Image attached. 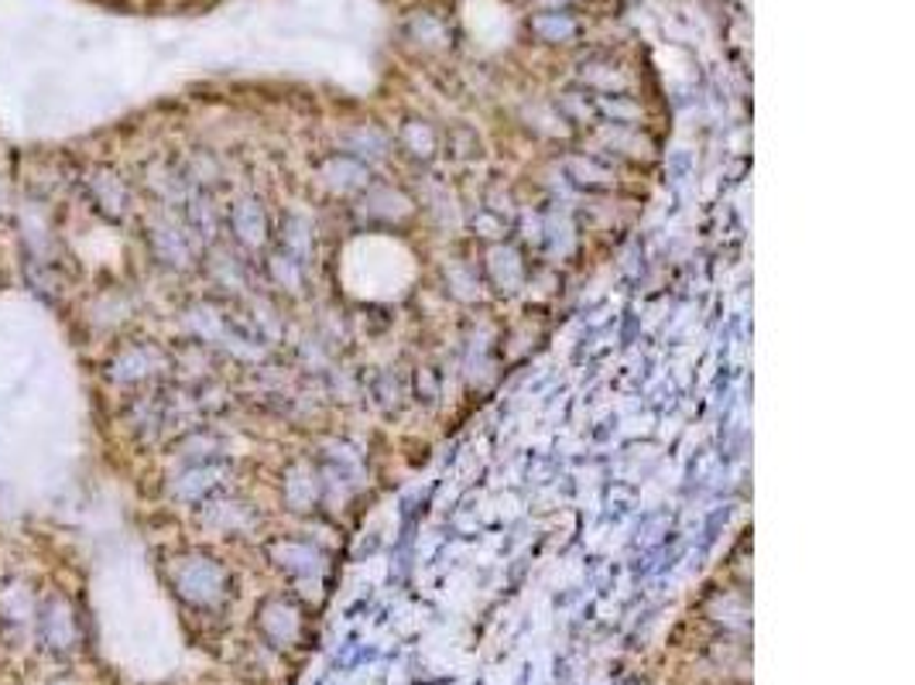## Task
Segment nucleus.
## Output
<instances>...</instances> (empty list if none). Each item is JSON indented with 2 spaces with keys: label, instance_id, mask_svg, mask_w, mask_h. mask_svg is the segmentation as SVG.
<instances>
[{
  "label": "nucleus",
  "instance_id": "f257e3e1",
  "mask_svg": "<svg viewBox=\"0 0 915 685\" xmlns=\"http://www.w3.org/2000/svg\"><path fill=\"white\" fill-rule=\"evenodd\" d=\"M145 240L155 254V261L168 271H189L199 257V240L171 213H152L145 220Z\"/></svg>",
  "mask_w": 915,
  "mask_h": 685
},
{
  "label": "nucleus",
  "instance_id": "f03ea898",
  "mask_svg": "<svg viewBox=\"0 0 915 685\" xmlns=\"http://www.w3.org/2000/svg\"><path fill=\"white\" fill-rule=\"evenodd\" d=\"M168 370V353L152 347V343H131V347L113 353L107 363V378L113 384H145Z\"/></svg>",
  "mask_w": 915,
  "mask_h": 685
},
{
  "label": "nucleus",
  "instance_id": "7ed1b4c3",
  "mask_svg": "<svg viewBox=\"0 0 915 685\" xmlns=\"http://www.w3.org/2000/svg\"><path fill=\"white\" fill-rule=\"evenodd\" d=\"M82 189L86 195H90V203L97 213H103L107 220H124L131 213V186L121 179V171H113L107 165H97L86 171V179H82Z\"/></svg>",
  "mask_w": 915,
  "mask_h": 685
},
{
  "label": "nucleus",
  "instance_id": "20e7f679",
  "mask_svg": "<svg viewBox=\"0 0 915 685\" xmlns=\"http://www.w3.org/2000/svg\"><path fill=\"white\" fill-rule=\"evenodd\" d=\"M483 278H488V284H491L494 292H501V295L522 292V284L528 281L525 254L514 244L494 240L488 250H483Z\"/></svg>",
  "mask_w": 915,
  "mask_h": 685
},
{
  "label": "nucleus",
  "instance_id": "39448f33",
  "mask_svg": "<svg viewBox=\"0 0 915 685\" xmlns=\"http://www.w3.org/2000/svg\"><path fill=\"white\" fill-rule=\"evenodd\" d=\"M199 521L216 535H247L257 528V510L241 497L213 494L210 501L199 504Z\"/></svg>",
  "mask_w": 915,
  "mask_h": 685
},
{
  "label": "nucleus",
  "instance_id": "423d86ee",
  "mask_svg": "<svg viewBox=\"0 0 915 685\" xmlns=\"http://www.w3.org/2000/svg\"><path fill=\"white\" fill-rule=\"evenodd\" d=\"M415 213V203L394 186H367L357 199V216L378 226H394L405 223Z\"/></svg>",
  "mask_w": 915,
  "mask_h": 685
},
{
  "label": "nucleus",
  "instance_id": "0eeeda50",
  "mask_svg": "<svg viewBox=\"0 0 915 685\" xmlns=\"http://www.w3.org/2000/svg\"><path fill=\"white\" fill-rule=\"evenodd\" d=\"M226 480V463L223 460H207V463H186L179 476H171V497L182 504H203L213 494L223 491Z\"/></svg>",
  "mask_w": 915,
  "mask_h": 685
},
{
  "label": "nucleus",
  "instance_id": "6e6552de",
  "mask_svg": "<svg viewBox=\"0 0 915 685\" xmlns=\"http://www.w3.org/2000/svg\"><path fill=\"white\" fill-rule=\"evenodd\" d=\"M226 231L234 234L237 247H244V250L265 247L268 244V213H265V206L257 203L254 195L237 199V203L231 206V213H226Z\"/></svg>",
  "mask_w": 915,
  "mask_h": 685
},
{
  "label": "nucleus",
  "instance_id": "1a4fd4ad",
  "mask_svg": "<svg viewBox=\"0 0 915 685\" xmlns=\"http://www.w3.org/2000/svg\"><path fill=\"white\" fill-rule=\"evenodd\" d=\"M323 491H326L323 473L309 460H295L289 467V473H284V483H281V497H284V504H289V510H295V514L316 510Z\"/></svg>",
  "mask_w": 915,
  "mask_h": 685
},
{
  "label": "nucleus",
  "instance_id": "9d476101",
  "mask_svg": "<svg viewBox=\"0 0 915 685\" xmlns=\"http://www.w3.org/2000/svg\"><path fill=\"white\" fill-rule=\"evenodd\" d=\"M145 186L155 192V199H161V203L168 206H182L189 192L196 189L186 176V168L176 165V161H168V158H155L145 165Z\"/></svg>",
  "mask_w": 915,
  "mask_h": 685
},
{
  "label": "nucleus",
  "instance_id": "9b49d317",
  "mask_svg": "<svg viewBox=\"0 0 915 685\" xmlns=\"http://www.w3.org/2000/svg\"><path fill=\"white\" fill-rule=\"evenodd\" d=\"M320 182L336 195H350V192H364L370 186V171L364 161L336 151L320 161Z\"/></svg>",
  "mask_w": 915,
  "mask_h": 685
},
{
  "label": "nucleus",
  "instance_id": "f8f14e48",
  "mask_svg": "<svg viewBox=\"0 0 915 685\" xmlns=\"http://www.w3.org/2000/svg\"><path fill=\"white\" fill-rule=\"evenodd\" d=\"M562 171H566V179L587 189V192H607L614 189L617 182V171L614 165L604 158V155H596V151H587V155H569L562 161Z\"/></svg>",
  "mask_w": 915,
  "mask_h": 685
},
{
  "label": "nucleus",
  "instance_id": "ddd939ff",
  "mask_svg": "<svg viewBox=\"0 0 915 685\" xmlns=\"http://www.w3.org/2000/svg\"><path fill=\"white\" fill-rule=\"evenodd\" d=\"M596 141L604 145V151H611L617 161H651V141L638 131V127H624V124H604L596 127Z\"/></svg>",
  "mask_w": 915,
  "mask_h": 685
},
{
  "label": "nucleus",
  "instance_id": "4468645a",
  "mask_svg": "<svg viewBox=\"0 0 915 685\" xmlns=\"http://www.w3.org/2000/svg\"><path fill=\"white\" fill-rule=\"evenodd\" d=\"M176 583H179L186 593H192L196 599H207L210 593H216V589H220V583H223V569H220L213 559L189 555V559H182V562H179V569H176Z\"/></svg>",
  "mask_w": 915,
  "mask_h": 685
},
{
  "label": "nucleus",
  "instance_id": "2eb2a0df",
  "mask_svg": "<svg viewBox=\"0 0 915 685\" xmlns=\"http://www.w3.org/2000/svg\"><path fill=\"white\" fill-rule=\"evenodd\" d=\"M182 223L199 244H210L220 234V210L213 206V199L203 189L189 192V199L182 203Z\"/></svg>",
  "mask_w": 915,
  "mask_h": 685
},
{
  "label": "nucleus",
  "instance_id": "dca6fc26",
  "mask_svg": "<svg viewBox=\"0 0 915 685\" xmlns=\"http://www.w3.org/2000/svg\"><path fill=\"white\" fill-rule=\"evenodd\" d=\"M278 247L309 268L312 254H316V231H312V220L305 213H284L281 231H278Z\"/></svg>",
  "mask_w": 915,
  "mask_h": 685
},
{
  "label": "nucleus",
  "instance_id": "f3484780",
  "mask_svg": "<svg viewBox=\"0 0 915 685\" xmlns=\"http://www.w3.org/2000/svg\"><path fill=\"white\" fill-rule=\"evenodd\" d=\"M268 278H271L275 289L289 292V295H302V289H305V265L295 261L292 254H284L281 247H275L268 254Z\"/></svg>",
  "mask_w": 915,
  "mask_h": 685
},
{
  "label": "nucleus",
  "instance_id": "a211bd4d",
  "mask_svg": "<svg viewBox=\"0 0 915 685\" xmlns=\"http://www.w3.org/2000/svg\"><path fill=\"white\" fill-rule=\"evenodd\" d=\"M343 155H350L357 161H381L388 158V137L378 127H354L343 137Z\"/></svg>",
  "mask_w": 915,
  "mask_h": 685
},
{
  "label": "nucleus",
  "instance_id": "6ab92c4d",
  "mask_svg": "<svg viewBox=\"0 0 915 685\" xmlns=\"http://www.w3.org/2000/svg\"><path fill=\"white\" fill-rule=\"evenodd\" d=\"M443 281H446V292L456 299V302H473L480 295V278L477 271L460 261V257H453V261L443 268Z\"/></svg>",
  "mask_w": 915,
  "mask_h": 685
},
{
  "label": "nucleus",
  "instance_id": "aec40b11",
  "mask_svg": "<svg viewBox=\"0 0 915 685\" xmlns=\"http://www.w3.org/2000/svg\"><path fill=\"white\" fill-rule=\"evenodd\" d=\"M402 148H405V155H412V158H419V161H428L433 158L436 151H439V134L428 127L425 121H409L405 127H402Z\"/></svg>",
  "mask_w": 915,
  "mask_h": 685
},
{
  "label": "nucleus",
  "instance_id": "412c9836",
  "mask_svg": "<svg viewBox=\"0 0 915 685\" xmlns=\"http://www.w3.org/2000/svg\"><path fill=\"white\" fill-rule=\"evenodd\" d=\"M179 456H186L189 463H207V460H220L223 442L210 433V428H196V433H186L176 442Z\"/></svg>",
  "mask_w": 915,
  "mask_h": 685
},
{
  "label": "nucleus",
  "instance_id": "4be33fe9",
  "mask_svg": "<svg viewBox=\"0 0 915 685\" xmlns=\"http://www.w3.org/2000/svg\"><path fill=\"white\" fill-rule=\"evenodd\" d=\"M210 268H213V278L223 284V289H244L247 284V268H244V261H237L234 254H226V250L213 254Z\"/></svg>",
  "mask_w": 915,
  "mask_h": 685
},
{
  "label": "nucleus",
  "instance_id": "5701e85b",
  "mask_svg": "<svg viewBox=\"0 0 915 685\" xmlns=\"http://www.w3.org/2000/svg\"><path fill=\"white\" fill-rule=\"evenodd\" d=\"M0 210H4V186H0Z\"/></svg>",
  "mask_w": 915,
  "mask_h": 685
}]
</instances>
